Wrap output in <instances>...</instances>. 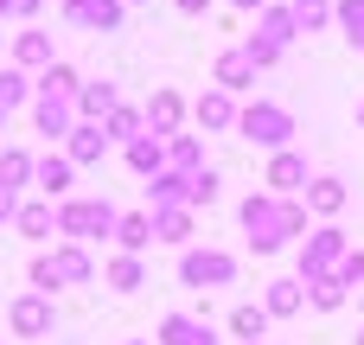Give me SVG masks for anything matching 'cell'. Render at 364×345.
I'll return each mask as SVG.
<instances>
[{
    "label": "cell",
    "instance_id": "obj_40",
    "mask_svg": "<svg viewBox=\"0 0 364 345\" xmlns=\"http://www.w3.org/2000/svg\"><path fill=\"white\" fill-rule=\"evenodd\" d=\"M179 13H205V0H179Z\"/></svg>",
    "mask_w": 364,
    "mask_h": 345
},
{
    "label": "cell",
    "instance_id": "obj_22",
    "mask_svg": "<svg viewBox=\"0 0 364 345\" xmlns=\"http://www.w3.org/2000/svg\"><path fill=\"white\" fill-rule=\"evenodd\" d=\"M307 198H314V211H339V205H346V186H339V179H314Z\"/></svg>",
    "mask_w": 364,
    "mask_h": 345
},
{
    "label": "cell",
    "instance_id": "obj_18",
    "mask_svg": "<svg viewBox=\"0 0 364 345\" xmlns=\"http://www.w3.org/2000/svg\"><path fill=\"white\" fill-rule=\"evenodd\" d=\"M198 122H205V128H230V122H237V109H230V96H224V90H211V96L198 102Z\"/></svg>",
    "mask_w": 364,
    "mask_h": 345
},
{
    "label": "cell",
    "instance_id": "obj_37",
    "mask_svg": "<svg viewBox=\"0 0 364 345\" xmlns=\"http://www.w3.org/2000/svg\"><path fill=\"white\" fill-rule=\"evenodd\" d=\"M339 282H364V250H358V256H346V275H339Z\"/></svg>",
    "mask_w": 364,
    "mask_h": 345
},
{
    "label": "cell",
    "instance_id": "obj_15",
    "mask_svg": "<svg viewBox=\"0 0 364 345\" xmlns=\"http://www.w3.org/2000/svg\"><path fill=\"white\" fill-rule=\"evenodd\" d=\"M230 333H237L243 345H256L262 333H269V314H262V307H237V314H230Z\"/></svg>",
    "mask_w": 364,
    "mask_h": 345
},
{
    "label": "cell",
    "instance_id": "obj_35",
    "mask_svg": "<svg viewBox=\"0 0 364 345\" xmlns=\"http://www.w3.org/2000/svg\"><path fill=\"white\" fill-rule=\"evenodd\" d=\"M154 198H160V205H166V198H186V179H179V173H160V186H154Z\"/></svg>",
    "mask_w": 364,
    "mask_h": 345
},
{
    "label": "cell",
    "instance_id": "obj_32",
    "mask_svg": "<svg viewBox=\"0 0 364 345\" xmlns=\"http://www.w3.org/2000/svg\"><path fill=\"white\" fill-rule=\"evenodd\" d=\"M262 38H269V45H288V38H294V13H269V19H262Z\"/></svg>",
    "mask_w": 364,
    "mask_h": 345
},
{
    "label": "cell",
    "instance_id": "obj_13",
    "mask_svg": "<svg viewBox=\"0 0 364 345\" xmlns=\"http://www.w3.org/2000/svg\"><path fill=\"white\" fill-rule=\"evenodd\" d=\"M13 224H19V237H51L58 211H51V205H19V211H13Z\"/></svg>",
    "mask_w": 364,
    "mask_h": 345
},
{
    "label": "cell",
    "instance_id": "obj_17",
    "mask_svg": "<svg viewBox=\"0 0 364 345\" xmlns=\"http://www.w3.org/2000/svg\"><path fill=\"white\" fill-rule=\"evenodd\" d=\"M38 96H77V70H70V64H45Z\"/></svg>",
    "mask_w": 364,
    "mask_h": 345
},
{
    "label": "cell",
    "instance_id": "obj_28",
    "mask_svg": "<svg viewBox=\"0 0 364 345\" xmlns=\"http://www.w3.org/2000/svg\"><path fill=\"white\" fill-rule=\"evenodd\" d=\"M109 282H115L122 294H128V288H141V262H134V256H115V262H109Z\"/></svg>",
    "mask_w": 364,
    "mask_h": 345
},
{
    "label": "cell",
    "instance_id": "obj_9",
    "mask_svg": "<svg viewBox=\"0 0 364 345\" xmlns=\"http://www.w3.org/2000/svg\"><path fill=\"white\" fill-rule=\"evenodd\" d=\"M269 186H275V192H301V186H307V160H301V154H275Z\"/></svg>",
    "mask_w": 364,
    "mask_h": 345
},
{
    "label": "cell",
    "instance_id": "obj_5",
    "mask_svg": "<svg viewBox=\"0 0 364 345\" xmlns=\"http://www.w3.org/2000/svg\"><path fill=\"white\" fill-rule=\"evenodd\" d=\"M13 333H19V339L51 333V301H45V294H19V301H13Z\"/></svg>",
    "mask_w": 364,
    "mask_h": 345
},
{
    "label": "cell",
    "instance_id": "obj_1",
    "mask_svg": "<svg viewBox=\"0 0 364 345\" xmlns=\"http://www.w3.org/2000/svg\"><path fill=\"white\" fill-rule=\"evenodd\" d=\"M243 224H250V243L256 250H282L301 230V211L294 205H275V198H250L243 205Z\"/></svg>",
    "mask_w": 364,
    "mask_h": 345
},
{
    "label": "cell",
    "instance_id": "obj_16",
    "mask_svg": "<svg viewBox=\"0 0 364 345\" xmlns=\"http://www.w3.org/2000/svg\"><path fill=\"white\" fill-rule=\"evenodd\" d=\"M13 58H19V64H51V38H45V32H19V38H13Z\"/></svg>",
    "mask_w": 364,
    "mask_h": 345
},
{
    "label": "cell",
    "instance_id": "obj_19",
    "mask_svg": "<svg viewBox=\"0 0 364 345\" xmlns=\"http://www.w3.org/2000/svg\"><path fill=\"white\" fill-rule=\"evenodd\" d=\"M77 109L83 115H115V90L109 83H90V90H77Z\"/></svg>",
    "mask_w": 364,
    "mask_h": 345
},
{
    "label": "cell",
    "instance_id": "obj_43",
    "mask_svg": "<svg viewBox=\"0 0 364 345\" xmlns=\"http://www.w3.org/2000/svg\"><path fill=\"white\" fill-rule=\"evenodd\" d=\"M0 122H6V115H0Z\"/></svg>",
    "mask_w": 364,
    "mask_h": 345
},
{
    "label": "cell",
    "instance_id": "obj_36",
    "mask_svg": "<svg viewBox=\"0 0 364 345\" xmlns=\"http://www.w3.org/2000/svg\"><path fill=\"white\" fill-rule=\"evenodd\" d=\"M173 160H179V166H192V160H198V141H186V134H179V141H173Z\"/></svg>",
    "mask_w": 364,
    "mask_h": 345
},
{
    "label": "cell",
    "instance_id": "obj_20",
    "mask_svg": "<svg viewBox=\"0 0 364 345\" xmlns=\"http://www.w3.org/2000/svg\"><path fill=\"white\" fill-rule=\"evenodd\" d=\"M333 256H339V230H320V237H314V250H307V262H301V269H307V275H320V269H326V262H333Z\"/></svg>",
    "mask_w": 364,
    "mask_h": 345
},
{
    "label": "cell",
    "instance_id": "obj_14",
    "mask_svg": "<svg viewBox=\"0 0 364 345\" xmlns=\"http://www.w3.org/2000/svg\"><path fill=\"white\" fill-rule=\"evenodd\" d=\"M32 179H38V186H45V192H51V198H58V192H64V186H70V160H58V154H45V160H38V166H32Z\"/></svg>",
    "mask_w": 364,
    "mask_h": 345
},
{
    "label": "cell",
    "instance_id": "obj_33",
    "mask_svg": "<svg viewBox=\"0 0 364 345\" xmlns=\"http://www.w3.org/2000/svg\"><path fill=\"white\" fill-rule=\"evenodd\" d=\"M333 0H294V26H326Z\"/></svg>",
    "mask_w": 364,
    "mask_h": 345
},
{
    "label": "cell",
    "instance_id": "obj_10",
    "mask_svg": "<svg viewBox=\"0 0 364 345\" xmlns=\"http://www.w3.org/2000/svg\"><path fill=\"white\" fill-rule=\"evenodd\" d=\"M115 237H122V250L134 256V250L154 243V218H147V211H128V218H115Z\"/></svg>",
    "mask_w": 364,
    "mask_h": 345
},
{
    "label": "cell",
    "instance_id": "obj_2",
    "mask_svg": "<svg viewBox=\"0 0 364 345\" xmlns=\"http://www.w3.org/2000/svg\"><path fill=\"white\" fill-rule=\"evenodd\" d=\"M237 128H243V141L282 147V141L294 134V115H288V109H275V102H256V109H243V115H237Z\"/></svg>",
    "mask_w": 364,
    "mask_h": 345
},
{
    "label": "cell",
    "instance_id": "obj_3",
    "mask_svg": "<svg viewBox=\"0 0 364 345\" xmlns=\"http://www.w3.org/2000/svg\"><path fill=\"white\" fill-rule=\"evenodd\" d=\"M58 230L64 237H96V230H115V205L109 198H77L58 211Z\"/></svg>",
    "mask_w": 364,
    "mask_h": 345
},
{
    "label": "cell",
    "instance_id": "obj_44",
    "mask_svg": "<svg viewBox=\"0 0 364 345\" xmlns=\"http://www.w3.org/2000/svg\"><path fill=\"white\" fill-rule=\"evenodd\" d=\"M256 345H262V339H256Z\"/></svg>",
    "mask_w": 364,
    "mask_h": 345
},
{
    "label": "cell",
    "instance_id": "obj_30",
    "mask_svg": "<svg viewBox=\"0 0 364 345\" xmlns=\"http://www.w3.org/2000/svg\"><path fill=\"white\" fill-rule=\"evenodd\" d=\"M301 307V282H275L269 288V314H294Z\"/></svg>",
    "mask_w": 364,
    "mask_h": 345
},
{
    "label": "cell",
    "instance_id": "obj_31",
    "mask_svg": "<svg viewBox=\"0 0 364 345\" xmlns=\"http://www.w3.org/2000/svg\"><path fill=\"white\" fill-rule=\"evenodd\" d=\"M13 102H26V70H0V115Z\"/></svg>",
    "mask_w": 364,
    "mask_h": 345
},
{
    "label": "cell",
    "instance_id": "obj_41",
    "mask_svg": "<svg viewBox=\"0 0 364 345\" xmlns=\"http://www.w3.org/2000/svg\"><path fill=\"white\" fill-rule=\"evenodd\" d=\"M230 6H262V0H230Z\"/></svg>",
    "mask_w": 364,
    "mask_h": 345
},
{
    "label": "cell",
    "instance_id": "obj_42",
    "mask_svg": "<svg viewBox=\"0 0 364 345\" xmlns=\"http://www.w3.org/2000/svg\"><path fill=\"white\" fill-rule=\"evenodd\" d=\"M128 345H147V339H128Z\"/></svg>",
    "mask_w": 364,
    "mask_h": 345
},
{
    "label": "cell",
    "instance_id": "obj_11",
    "mask_svg": "<svg viewBox=\"0 0 364 345\" xmlns=\"http://www.w3.org/2000/svg\"><path fill=\"white\" fill-rule=\"evenodd\" d=\"M160 345H218V339H211V327H198V320L173 314V320L160 327Z\"/></svg>",
    "mask_w": 364,
    "mask_h": 345
},
{
    "label": "cell",
    "instance_id": "obj_12",
    "mask_svg": "<svg viewBox=\"0 0 364 345\" xmlns=\"http://www.w3.org/2000/svg\"><path fill=\"white\" fill-rule=\"evenodd\" d=\"M102 141H109V134H96L90 122H77V128H70V166H90V160H102Z\"/></svg>",
    "mask_w": 364,
    "mask_h": 345
},
{
    "label": "cell",
    "instance_id": "obj_39",
    "mask_svg": "<svg viewBox=\"0 0 364 345\" xmlns=\"http://www.w3.org/2000/svg\"><path fill=\"white\" fill-rule=\"evenodd\" d=\"M32 6H38V0H6V13H32Z\"/></svg>",
    "mask_w": 364,
    "mask_h": 345
},
{
    "label": "cell",
    "instance_id": "obj_8",
    "mask_svg": "<svg viewBox=\"0 0 364 345\" xmlns=\"http://www.w3.org/2000/svg\"><path fill=\"white\" fill-rule=\"evenodd\" d=\"M250 83H256V64H250L243 51H224V58H218V90L230 96V90H250Z\"/></svg>",
    "mask_w": 364,
    "mask_h": 345
},
{
    "label": "cell",
    "instance_id": "obj_6",
    "mask_svg": "<svg viewBox=\"0 0 364 345\" xmlns=\"http://www.w3.org/2000/svg\"><path fill=\"white\" fill-rule=\"evenodd\" d=\"M32 122H38V134H70L77 122H70V96H38V109H32Z\"/></svg>",
    "mask_w": 364,
    "mask_h": 345
},
{
    "label": "cell",
    "instance_id": "obj_24",
    "mask_svg": "<svg viewBox=\"0 0 364 345\" xmlns=\"http://www.w3.org/2000/svg\"><path fill=\"white\" fill-rule=\"evenodd\" d=\"M339 26H346V38L364 51V0H339Z\"/></svg>",
    "mask_w": 364,
    "mask_h": 345
},
{
    "label": "cell",
    "instance_id": "obj_4",
    "mask_svg": "<svg viewBox=\"0 0 364 345\" xmlns=\"http://www.w3.org/2000/svg\"><path fill=\"white\" fill-rule=\"evenodd\" d=\"M230 275H237V262H230V256H218V250H205V256H186V262H179V282H186V288L230 282Z\"/></svg>",
    "mask_w": 364,
    "mask_h": 345
},
{
    "label": "cell",
    "instance_id": "obj_26",
    "mask_svg": "<svg viewBox=\"0 0 364 345\" xmlns=\"http://www.w3.org/2000/svg\"><path fill=\"white\" fill-rule=\"evenodd\" d=\"M211 198H218V173L205 166V173H192V179H186V205H211Z\"/></svg>",
    "mask_w": 364,
    "mask_h": 345
},
{
    "label": "cell",
    "instance_id": "obj_7",
    "mask_svg": "<svg viewBox=\"0 0 364 345\" xmlns=\"http://www.w3.org/2000/svg\"><path fill=\"white\" fill-rule=\"evenodd\" d=\"M64 13L83 19V26H96V32H109L122 19V0H64Z\"/></svg>",
    "mask_w": 364,
    "mask_h": 345
},
{
    "label": "cell",
    "instance_id": "obj_29",
    "mask_svg": "<svg viewBox=\"0 0 364 345\" xmlns=\"http://www.w3.org/2000/svg\"><path fill=\"white\" fill-rule=\"evenodd\" d=\"M339 301H346V282H333V275H314V307H326V314H333Z\"/></svg>",
    "mask_w": 364,
    "mask_h": 345
},
{
    "label": "cell",
    "instance_id": "obj_38",
    "mask_svg": "<svg viewBox=\"0 0 364 345\" xmlns=\"http://www.w3.org/2000/svg\"><path fill=\"white\" fill-rule=\"evenodd\" d=\"M13 211H19V205H13V192H6V186H0V224H6V218H13Z\"/></svg>",
    "mask_w": 364,
    "mask_h": 345
},
{
    "label": "cell",
    "instance_id": "obj_25",
    "mask_svg": "<svg viewBox=\"0 0 364 345\" xmlns=\"http://www.w3.org/2000/svg\"><path fill=\"white\" fill-rule=\"evenodd\" d=\"M128 166L134 173H160V141H128Z\"/></svg>",
    "mask_w": 364,
    "mask_h": 345
},
{
    "label": "cell",
    "instance_id": "obj_34",
    "mask_svg": "<svg viewBox=\"0 0 364 345\" xmlns=\"http://www.w3.org/2000/svg\"><path fill=\"white\" fill-rule=\"evenodd\" d=\"M134 128H141V115H134V109H115V115H109V134H115V141H141Z\"/></svg>",
    "mask_w": 364,
    "mask_h": 345
},
{
    "label": "cell",
    "instance_id": "obj_23",
    "mask_svg": "<svg viewBox=\"0 0 364 345\" xmlns=\"http://www.w3.org/2000/svg\"><path fill=\"white\" fill-rule=\"evenodd\" d=\"M26 179H32V160H26V154H0V186H6V192H19Z\"/></svg>",
    "mask_w": 364,
    "mask_h": 345
},
{
    "label": "cell",
    "instance_id": "obj_21",
    "mask_svg": "<svg viewBox=\"0 0 364 345\" xmlns=\"http://www.w3.org/2000/svg\"><path fill=\"white\" fill-rule=\"evenodd\" d=\"M147 115H154V141H160V134H166V128H173V122H179V96H173V90H160V96H154V109H147Z\"/></svg>",
    "mask_w": 364,
    "mask_h": 345
},
{
    "label": "cell",
    "instance_id": "obj_27",
    "mask_svg": "<svg viewBox=\"0 0 364 345\" xmlns=\"http://www.w3.org/2000/svg\"><path fill=\"white\" fill-rule=\"evenodd\" d=\"M186 230H192V224H186V211H166V218H154V237H160V243H186Z\"/></svg>",
    "mask_w": 364,
    "mask_h": 345
}]
</instances>
